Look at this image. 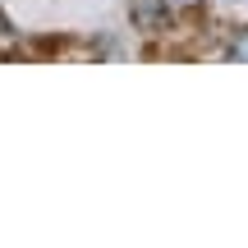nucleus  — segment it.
I'll return each mask as SVG.
<instances>
[{"label": "nucleus", "mask_w": 248, "mask_h": 248, "mask_svg": "<svg viewBox=\"0 0 248 248\" xmlns=\"http://www.w3.org/2000/svg\"><path fill=\"white\" fill-rule=\"evenodd\" d=\"M129 14H133V23H138L142 32H156L175 9H170L166 0H129Z\"/></svg>", "instance_id": "obj_1"}, {"label": "nucleus", "mask_w": 248, "mask_h": 248, "mask_svg": "<svg viewBox=\"0 0 248 248\" xmlns=\"http://www.w3.org/2000/svg\"><path fill=\"white\" fill-rule=\"evenodd\" d=\"M225 55H230V60H244V64H248V28L230 32V46H225Z\"/></svg>", "instance_id": "obj_2"}, {"label": "nucleus", "mask_w": 248, "mask_h": 248, "mask_svg": "<svg viewBox=\"0 0 248 248\" xmlns=\"http://www.w3.org/2000/svg\"><path fill=\"white\" fill-rule=\"evenodd\" d=\"M166 5H170V9H175V14H179V9H198V5H202V0H166Z\"/></svg>", "instance_id": "obj_3"}, {"label": "nucleus", "mask_w": 248, "mask_h": 248, "mask_svg": "<svg viewBox=\"0 0 248 248\" xmlns=\"http://www.w3.org/2000/svg\"><path fill=\"white\" fill-rule=\"evenodd\" d=\"M5 37H9V23H5V14H0V42H5Z\"/></svg>", "instance_id": "obj_4"}]
</instances>
